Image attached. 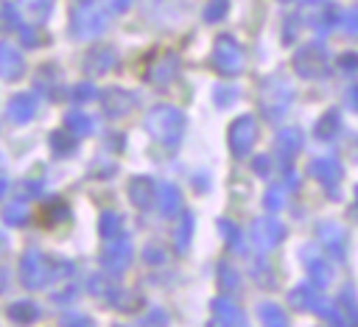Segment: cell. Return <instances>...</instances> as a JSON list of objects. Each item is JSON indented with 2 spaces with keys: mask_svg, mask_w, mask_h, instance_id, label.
I'll return each mask as SVG.
<instances>
[{
  "mask_svg": "<svg viewBox=\"0 0 358 327\" xmlns=\"http://www.w3.org/2000/svg\"><path fill=\"white\" fill-rule=\"evenodd\" d=\"M145 131L162 145H176L185 134V115L173 106H157L145 115Z\"/></svg>",
  "mask_w": 358,
  "mask_h": 327,
  "instance_id": "1",
  "label": "cell"
},
{
  "mask_svg": "<svg viewBox=\"0 0 358 327\" xmlns=\"http://www.w3.org/2000/svg\"><path fill=\"white\" fill-rule=\"evenodd\" d=\"M291 95H294V89H291V84L282 75L266 78L263 87H260V109H263V115L268 120L282 117L285 109H288V103H291Z\"/></svg>",
  "mask_w": 358,
  "mask_h": 327,
  "instance_id": "2",
  "label": "cell"
},
{
  "mask_svg": "<svg viewBox=\"0 0 358 327\" xmlns=\"http://www.w3.org/2000/svg\"><path fill=\"white\" fill-rule=\"evenodd\" d=\"M20 279L25 288H42L53 282V260H48L36 249H28L20 260Z\"/></svg>",
  "mask_w": 358,
  "mask_h": 327,
  "instance_id": "3",
  "label": "cell"
},
{
  "mask_svg": "<svg viewBox=\"0 0 358 327\" xmlns=\"http://www.w3.org/2000/svg\"><path fill=\"white\" fill-rule=\"evenodd\" d=\"M70 22H73V36L92 39V36H98L106 28L109 14H106V8L101 3L98 6H81V8L73 11V20Z\"/></svg>",
  "mask_w": 358,
  "mask_h": 327,
  "instance_id": "4",
  "label": "cell"
},
{
  "mask_svg": "<svg viewBox=\"0 0 358 327\" xmlns=\"http://www.w3.org/2000/svg\"><path fill=\"white\" fill-rule=\"evenodd\" d=\"M213 67L224 75H235L243 67V50L232 36H218L213 48Z\"/></svg>",
  "mask_w": 358,
  "mask_h": 327,
  "instance_id": "5",
  "label": "cell"
},
{
  "mask_svg": "<svg viewBox=\"0 0 358 327\" xmlns=\"http://www.w3.org/2000/svg\"><path fill=\"white\" fill-rule=\"evenodd\" d=\"M294 67L305 78H316L327 70V48L322 42H310L294 53Z\"/></svg>",
  "mask_w": 358,
  "mask_h": 327,
  "instance_id": "6",
  "label": "cell"
},
{
  "mask_svg": "<svg viewBox=\"0 0 358 327\" xmlns=\"http://www.w3.org/2000/svg\"><path fill=\"white\" fill-rule=\"evenodd\" d=\"M129 260H131V243L123 240V238H112L109 246L101 252V266H103V271L109 277L120 274L129 266Z\"/></svg>",
  "mask_w": 358,
  "mask_h": 327,
  "instance_id": "7",
  "label": "cell"
},
{
  "mask_svg": "<svg viewBox=\"0 0 358 327\" xmlns=\"http://www.w3.org/2000/svg\"><path fill=\"white\" fill-rule=\"evenodd\" d=\"M282 235H285V229L274 218H257L252 224V240H255V249L257 252H271L282 240Z\"/></svg>",
  "mask_w": 358,
  "mask_h": 327,
  "instance_id": "8",
  "label": "cell"
},
{
  "mask_svg": "<svg viewBox=\"0 0 358 327\" xmlns=\"http://www.w3.org/2000/svg\"><path fill=\"white\" fill-rule=\"evenodd\" d=\"M255 137H257V120H255L252 115L238 117V120L232 123V129H229L232 151H235V154H241V157H243V154H249V148H252Z\"/></svg>",
  "mask_w": 358,
  "mask_h": 327,
  "instance_id": "9",
  "label": "cell"
},
{
  "mask_svg": "<svg viewBox=\"0 0 358 327\" xmlns=\"http://www.w3.org/2000/svg\"><path fill=\"white\" fill-rule=\"evenodd\" d=\"M131 106H134V95L131 92H126V89H117V87H112V89H106L103 95H101V109H103V115L106 117H123V115H129L131 112Z\"/></svg>",
  "mask_w": 358,
  "mask_h": 327,
  "instance_id": "10",
  "label": "cell"
},
{
  "mask_svg": "<svg viewBox=\"0 0 358 327\" xmlns=\"http://www.w3.org/2000/svg\"><path fill=\"white\" fill-rule=\"evenodd\" d=\"M176 70H179V59H176V53H159L151 64H148V70H145V75H148V81H154V84H168L173 75H176Z\"/></svg>",
  "mask_w": 358,
  "mask_h": 327,
  "instance_id": "11",
  "label": "cell"
},
{
  "mask_svg": "<svg viewBox=\"0 0 358 327\" xmlns=\"http://www.w3.org/2000/svg\"><path fill=\"white\" fill-rule=\"evenodd\" d=\"M302 260H305V266H308V271H310L313 285H327V282H330L333 268H330V263L324 260V252H319V249L308 246V249L302 252Z\"/></svg>",
  "mask_w": 358,
  "mask_h": 327,
  "instance_id": "12",
  "label": "cell"
},
{
  "mask_svg": "<svg viewBox=\"0 0 358 327\" xmlns=\"http://www.w3.org/2000/svg\"><path fill=\"white\" fill-rule=\"evenodd\" d=\"M210 327H243V316H241V310L227 296H221V299L213 302V321H210Z\"/></svg>",
  "mask_w": 358,
  "mask_h": 327,
  "instance_id": "13",
  "label": "cell"
},
{
  "mask_svg": "<svg viewBox=\"0 0 358 327\" xmlns=\"http://www.w3.org/2000/svg\"><path fill=\"white\" fill-rule=\"evenodd\" d=\"M291 302H294L296 307H302V310H316V313H324V310L330 307V302L324 299V293H319L313 285H299V288H294Z\"/></svg>",
  "mask_w": 358,
  "mask_h": 327,
  "instance_id": "14",
  "label": "cell"
},
{
  "mask_svg": "<svg viewBox=\"0 0 358 327\" xmlns=\"http://www.w3.org/2000/svg\"><path fill=\"white\" fill-rule=\"evenodd\" d=\"M277 151H280V159L285 168H291L294 157L302 151V131L299 129H282L277 134Z\"/></svg>",
  "mask_w": 358,
  "mask_h": 327,
  "instance_id": "15",
  "label": "cell"
},
{
  "mask_svg": "<svg viewBox=\"0 0 358 327\" xmlns=\"http://www.w3.org/2000/svg\"><path fill=\"white\" fill-rule=\"evenodd\" d=\"M129 198H131V204L140 207V210H148L151 204H157V184H154V179H143V176L131 179V184H129Z\"/></svg>",
  "mask_w": 358,
  "mask_h": 327,
  "instance_id": "16",
  "label": "cell"
},
{
  "mask_svg": "<svg viewBox=\"0 0 358 327\" xmlns=\"http://www.w3.org/2000/svg\"><path fill=\"white\" fill-rule=\"evenodd\" d=\"M115 61H117V56H115L112 48H95V50H90L84 56V70L90 75H103V73H109L115 67Z\"/></svg>",
  "mask_w": 358,
  "mask_h": 327,
  "instance_id": "17",
  "label": "cell"
},
{
  "mask_svg": "<svg viewBox=\"0 0 358 327\" xmlns=\"http://www.w3.org/2000/svg\"><path fill=\"white\" fill-rule=\"evenodd\" d=\"M310 173H313L322 184H327V190L333 193L336 184H338V179H341V162L333 159V157H322V159H316V162L310 165Z\"/></svg>",
  "mask_w": 358,
  "mask_h": 327,
  "instance_id": "18",
  "label": "cell"
},
{
  "mask_svg": "<svg viewBox=\"0 0 358 327\" xmlns=\"http://www.w3.org/2000/svg\"><path fill=\"white\" fill-rule=\"evenodd\" d=\"M25 70L22 53L17 48H11L8 42H0V75L3 78H20Z\"/></svg>",
  "mask_w": 358,
  "mask_h": 327,
  "instance_id": "19",
  "label": "cell"
},
{
  "mask_svg": "<svg viewBox=\"0 0 358 327\" xmlns=\"http://www.w3.org/2000/svg\"><path fill=\"white\" fill-rule=\"evenodd\" d=\"M8 117L14 120V123H25V120H31L34 117V112H36V95L34 92H20V95H14L11 101H8Z\"/></svg>",
  "mask_w": 358,
  "mask_h": 327,
  "instance_id": "20",
  "label": "cell"
},
{
  "mask_svg": "<svg viewBox=\"0 0 358 327\" xmlns=\"http://www.w3.org/2000/svg\"><path fill=\"white\" fill-rule=\"evenodd\" d=\"M17 8L25 20H31L34 25L45 22L50 17V8H53V0H17Z\"/></svg>",
  "mask_w": 358,
  "mask_h": 327,
  "instance_id": "21",
  "label": "cell"
},
{
  "mask_svg": "<svg viewBox=\"0 0 358 327\" xmlns=\"http://www.w3.org/2000/svg\"><path fill=\"white\" fill-rule=\"evenodd\" d=\"M67 218V204L62 201V198H50V201H45L39 210H36V221L42 224V226H56L59 221H64Z\"/></svg>",
  "mask_w": 358,
  "mask_h": 327,
  "instance_id": "22",
  "label": "cell"
},
{
  "mask_svg": "<svg viewBox=\"0 0 358 327\" xmlns=\"http://www.w3.org/2000/svg\"><path fill=\"white\" fill-rule=\"evenodd\" d=\"M157 204L165 215H176L182 210V196L176 190V184H157Z\"/></svg>",
  "mask_w": 358,
  "mask_h": 327,
  "instance_id": "23",
  "label": "cell"
},
{
  "mask_svg": "<svg viewBox=\"0 0 358 327\" xmlns=\"http://www.w3.org/2000/svg\"><path fill=\"white\" fill-rule=\"evenodd\" d=\"M319 238H322L324 249H327L333 257H341V249H344V232H341V226H336V224H322Z\"/></svg>",
  "mask_w": 358,
  "mask_h": 327,
  "instance_id": "24",
  "label": "cell"
},
{
  "mask_svg": "<svg viewBox=\"0 0 358 327\" xmlns=\"http://www.w3.org/2000/svg\"><path fill=\"white\" fill-rule=\"evenodd\" d=\"M338 310H341L347 327H358V299H355V291H352V288H344V291H341Z\"/></svg>",
  "mask_w": 358,
  "mask_h": 327,
  "instance_id": "25",
  "label": "cell"
},
{
  "mask_svg": "<svg viewBox=\"0 0 358 327\" xmlns=\"http://www.w3.org/2000/svg\"><path fill=\"white\" fill-rule=\"evenodd\" d=\"M8 319H11V321H17V324H28V321L39 319V307H36L31 299L14 302V305H8Z\"/></svg>",
  "mask_w": 358,
  "mask_h": 327,
  "instance_id": "26",
  "label": "cell"
},
{
  "mask_svg": "<svg viewBox=\"0 0 358 327\" xmlns=\"http://www.w3.org/2000/svg\"><path fill=\"white\" fill-rule=\"evenodd\" d=\"M257 316H260V324L263 327H285V313L280 310V305H271V302H263L257 307Z\"/></svg>",
  "mask_w": 358,
  "mask_h": 327,
  "instance_id": "27",
  "label": "cell"
},
{
  "mask_svg": "<svg viewBox=\"0 0 358 327\" xmlns=\"http://www.w3.org/2000/svg\"><path fill=\"white\" fill-rule=\"evenodd\" d=\"M20 8L17 3H0V31H20L22 22H20Z\"/></svg>",
  "mask_w": 358,
  "mask_h": 327,
  "instance_id": "28",
  "label": "cell"
},
{
  "mask_svg": "<svg viewBox=\"0 0 358 327\" xmlns=\"http://www.w3.org/2000/svg\"><path fill=\"white\" fill-rule=\"evenodd\" d=\"M64 126H67L76 137H87V134L92 131V117L84 115V112H70L67 120H64Z\"/></svg>",
  "mask_w": 358,
  "mask_h": 327,
  "instance_id": "29",
  "label": "cell"
},
{
  "mask_svg": "<svg viewBox=\"0 0 358 327\" xmlns=\"http://www.w3.org/2000/svg\"><path fill=\"white\" fill-rule=\"evenodd\" d=\"M101 235L106 238V240H112V238H120L123 235V218L117 215V212H103L101 215Z\"/></svg>",
  "mask_w": 358,
  "mask_h": 327,
  "instance_id": "30",
  "label": "cell"
},
{
  "mask_svg": "<svg viewBox=\"0 0 358 327\" xmlns=\"http://www.w3.org/2000/svg\"><path fill=\"white\" fill-rule=\"evenodd\" d=\"M338 129H341V117H338V112H327V115L316 123V134H319L322 140H333V137L338 134Z\"/></svg>",
  "mask_w": 358,
  "mask_h": 327,
  "instance_id": "31",
  "label": "cell"
},
{
  "mask_svg": "<svg viewBox=\"0 0 358 327\" xmlns=\"http://www.w3.org/2000/svg\"><path fill=\"white\" fill-rule=\"evenodd\" d=\"M3 218H6L8 224L20 226V224H25V221L31 218V204H25V201H14V204H8V207L3 210Z\"/></svg>",
  "mask_w": 358,
  "mask_h": 327,
  "instance_id": "32",
  "label": "cell"
},
{
  "mask_svg": "<svg viewBox=\"0 0 358 327\" xmlns=\"http://www.w3.org/2000/svg\"><path fill=\"white\" fill-rule=\"evenodd\" d=\"M218 288H221V293H229V291L238 288V274H235L227 263L218 266Z\"/></svg>",
  "mask_w": 358,
  "mask_h": 327,
  "instance_id": "33",
  "label": "cell"
},
{
  "mask_svg": "<svg viewBox=\"0 0 358 327\" xmlns=\"http://www.w3.org/2000/svg\"><path fill=\"white\" fill-rule=\"evenodd\" d=\"M338 25H341V31H344V34L358 36V6H352V8L341 11V14H338Z\"/></svg>",
  "mask_w": 358,
  "mask_h": 327,
  "instance_id": "34",
  "label": "cell"
},
{
  "mask_svg": "<svg viewBox=\"0 0 358 327\" xmlns=\"http://www.w3.org/2000/svg\"><path fill=\"white\" fill-rule=\"evenodd\" d=\"M336 22H338V11H336V6H324L322 14L316 17V31H319V34H327Z\"/></svg>",
  "mask_w": 358,
  "mask_h": 327,
  "instance_id": "35",
  "label": "cell"
},
{
  "mask_svg": "<svg viewBox=\"0 0 358 327\" xmlns=\"http://www.w3.org/2000/svg\"><path fill=\"white\" fill-rule=\"evenodd\" d=\"M227 8H229L227 0H210L207 8H204V20H207V22H218V20L227 17Z\"/></svg>",
  "mask_w": 358,
  "mask_h": 327,
  "instance_id": "36",
  "label": "cell"
},
{
  "mask_svg": "<svg viewBox=\"0 0 358 327\" xmlns=\"http://www.w3.org/2000/svg\"><path fill=\"white\" fill-rule=\"evenodd\" d=\"M190 229H193V218H190V215H182L179 229H176V249H179V252H185L187 238H190Z\"/></svg>",
  "mask_w": 358,
  "mask_h": 327,
  "instance_id": "37",
  "label": "cell"
},
{
  "mask_svg": "<svg viewBox=\"0 0 358 327\" xmlns=\"http://www.w3.org/2000/svg\"><path fill=\"white\" fill-rule=\"evenodd\" d=\"M213 98H215V103H218V106H229V103L238 98V89H235V87H224V84H221V87H215Z\"/></svg>",
  "mask_w": 358,
  "mask_h": 327,
  "instance_id": "38",
  "label": "cell"
},
{
  "mask_svg": "<svg viewBox=\"0 0 358 327\" xmlns=\"http://www.w3.org/2000/svg\"><path fill=\"white\" fill-rule=\"evenodd\" d=\"M218 226H221V235L227 238V243L232 249H241V232H238V226H232L229 221H218Z\"/></svg>",
  "mask_w": 358,
  "mask_h": 327,
  "instance_id": "39",
  "label": "cell"
},
{
  "mask_svg": "<svg viewBox=\"0 0 358 327\" xmlns=\"http://www.w3.org/2000/svg\"><path fill=\"white\" fill-rule=\"evenodd\" d=\"M95 87L90 84V81H84V84H78L76 89H73V101H78V103H87V101H92L95 98Z\"/></svg>",
  "mask_w": 358,
  "mask_h": 327,
  "instance_id": "40",
  "label": "cell"
},
{
  "mask_svg": "<svg viewBox=\"0 0 358 327\" xmlns=\"http://www.w3.org/2000/svg\"><path fill=\"white\" fill-rule=\"evenodd\" d=\"M73 143H76V137H67V134H62V131L50 137V145H53V151H56V154L70 151V148H73Z\"/></svg>",
  "mask_w": 358,
  "mask_h": 327,
  "instance_id": "41",
  "label": "cell"
},
{
  "mask_svg": "<svg viewBox=\"0 0 358 327\" xmlns=\"http://www.w3.org/2000/svg\"><path fill=\"white\" fill-rule=\"evenodd\" d=\"M285 204V190L282 187H271L268 193H266V207L268 210H280Z\"/></svg>",
  "mask_w": 358,
  "mask_h": 327,
  "instance_id": "42",
  "label": "cell"
},
{
  "mask_svg": "<svg viewBox=\"0 0 358 327\" xmlns=\"http://www.w3.org/2000/svg\"><path fill=\"white\" fill-rule=\"evenodd\" d=\"M62 327H92V324L81 313H67V316H62Z\"/></svg>",
  "mask_w": 358,
  "mask_h": 327,
  "instance_id": "43",
  "label": "cell"
},
{
  "mask_svg": "<svg viewBox=\"0 0 358 327\" xmlns=\"http://www.w3.org/2000/svg\"><path fill=\"white\" fill-rule=\"evenodd\" d=\"M101 6L106 8V14L112 17V14H120V11H126L129 6H131V0H101Z\"/></svg>",
  "mask_w": 358,
  "mask_h": 327,
  "instance_id": "44",
  "label": "cell"
},
{
  "mask_svg": "<svg viewBox=\"0 0 358 327\" xmlns=\"http://www.w3.org/2000/svg\"><path fill=\"white\" fill-rule=\"evenodd\" d=\"M53 296V302H70L73 296H76V285H62V288H56V293H50Z\"/></svg>",
  "mask_w": 358,
  "mask_h": 327,
  "instance_id": "45",
  "label": "cell"
},
{
  "mask_svg": "<svg viewBox=\"0 0 358 327\" xmlns=\"http://www.w3.org/2000/svg\"><path fill=\"white\" fill-rule=\"evenodd\" d=\"M338 64H341L344 73H358V53H344L338 59Z\"/></svg>",
  "mask_w": 358,
  "mask_h": 327,
  "instance_id": "46",
  "label": "cell"
},
{
  "mask_svg": "<svg viewBox=\"0 0 358 327\" xmlns=\"http://www.w3.org/2000/svg\"><path fill=\"white\" fill-rule=\"evenodd\" d=\"M17 34H20L22 45H28V48H34V45H39V42H42V39H39V34H36L34 28H20Z\"/></svg>",
  "mask_w": 358,
  "mask_h": 327,
  "instance_id": "47",
  "label": "cell"
},
{
  "mask_svg": "<svg viewBox=\"0 0 358 327\" xmlns=\"http://www.w3.org/2000/svg\"><path fill=\"white\" fill-rule=\"evenodd\" d=\"M145 260H148V263H162V260H165V252H162L159 246H148V249H145Z\"/></svg>",
  "mask_w": 358,
  "mask_h": 327,
  "instance_id": "48",
  "label": "cell"
},
{
  "mask_svg": "<svg viewBox=\"0 0 358 327\" xmlns=\"http://www.w3.org/2000/svg\"><path fill=\"white\" fill-rule=\"evenodd\" d=\"M42 190V182H25V184H20V193H25V196H36Z\"/></svg>",
  "mask_w": 358,
  "mask_h": 327,
  "instance_id": "49",
  "label": "cell"
},
{
  "mask_svg": "<svg viewBox=\"0 0 358 327\" xmlns=\"http://www.w3.org/2000/svg\"><path fill=\"white\" fill-rule=\"evenodd\" d=\"M268 165H271V162H268V157H257V159H255V170H257V173H263V176L268 173Z\"/></svg>",
  "mask_w": 358,
  "mask_h": 327,
  "instance_id": "50",
  "label": "cell"
},
{
  "mask_svg": "<svg viewBox=\"0 0 358 327\" xmlns=\"http://www.w3.org/2000/svg\"><path fill=\"white\" fill-rule=\"evenodd\" d=\"M162 321H165L162 310H151V313H148V327H159Z\"/></svg>",
  "mask_w": 358,
  "mask_h": 327,
  "instance_id": "51",
  "label": "cell"
},
{
  "mask_svg": "<svg viewBox=\"0 0 358 327\" xmlns=\"http://www.w3.org/2000/svg\"><path fill=\"white\" fill-rule=\"evenodd\" d=\"M347 106L358 112V87H352V89H347Z\"/></svg>",
  "mask_w": 358,
  "mask_h": 327,
  "instance_id": "52",
  "label": "cell"
},
{
  "mask_svg": "<svg viewBox=\"0 0 358 327\" xmlns=\"http://www.w3.org/2000/svg\"><path fill=\"white\" fill-rule=\"evenodd\" d=\"M6 190H8V182H6V179H0V198L6 196Z\"/></svg>",
  "mask_w": 358,
  "mask_h": 327,
  "instance_id": "53",
  "label": "cell"
},
{
  "mask_svg": "<svg viewBox=\"0 0 358 327\" xmlns=\"http://www.w3.org/2000/svg\"><path fill=\"white\" fill-rule=\"evenodd\" d=\"M6 288V268H0V291Z\"/></svg>",
  "mask_w": 358,
  "mask_h": 327,
  "instance_id": "54",
  "label": "cell"
},
{
  "mask_svg": "<svg viewBox=\"0 0 358 327\" xmlns=\"http://www.w3.org/2000/svg\"><path fill=\"white\" fill-rule=\"evenodd\" d=\"M355 201H358V187H355Z\"/></svg>",
  "mask_w": 358,
  "mask_h": 327,
  "instance_id": "55",
  "label": "cell"
},
{
  "mask_svg": "<svg viewBox=\"0 0 358 327\" xmlns=\"http://www.w3.org/2000/svg\"><path fill=\"white\" fill-rule=\"evenodd\" d=\"M308 3H313V0H308Z\"/></svg>",
  "mask_w": 358,
  "mask_h": 327,
  "instance_id": "56",
  "label": "cell"
}]
</instances>
